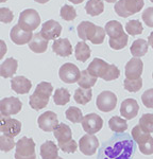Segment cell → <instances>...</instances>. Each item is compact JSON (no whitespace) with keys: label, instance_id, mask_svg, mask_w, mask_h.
<instances>
[{"label":"cell","instance_id":"obj_1","mask_svg":"<svg viewBox=\"0 0 153 159\" xmlns=\"http://www.w3.org/2000/svg\"><path fill=\"white\" fill-rule=\"evenodd\" d=\"M135 141L128 134L114 135L99 151L98 159H131Z\"/></svg>","mask_w":153,"mask_h":159},{"label":"cell","instance_id":"obj_2","mask_svg":"<svg viewBox=\"0 0 153 159\" xmlns=\"http://www.w3.org/2000/svg\"><path fill=\"white\" fill-rule=\"evenodd\" d=\"M79 37L82 40H89L94 45H100L105 38V30L90 21H82L76 28Z\"/></svg>","mask_w":153,"mask_h":159},{"label":"cell","instance_id":"obj_3","mask_svg":"<svg viewBox=\"0 0 153 159\" xmlns=\"http://www.w3.org/2000/svg\"><path fill=\"white\" fill-rule=\"evenodd\" d=\"M52 91L53 86L48 82H42L38 84L29 99V104L31 108L34 110H40L45 108L48 105Z\"/></svg>","mask_w":153,"mask_h":159},{"label":"cell","instance_id":"obj_4","mask_svg":"<svg viewBox=\"0 0 153 159\" xmlns=\"http://www.w3.org/2000/svg\"><path fill=\"white\" fill-rule=\"evenodd\" d=\"M132 138L138 145L140 153L144 155H152L153 154V138L150 133L146 132L140 127V125H136L132 129Z\"/></svg>","mask_w":153,"mask_h":159},{"label":"cell","instance_id":"obj_5","mask_svg":"<svg viewBox=\"0 0 153 159\" xmlns=\"http://www.w3.org/2000/svg\"><path fill=\"white\" fill-rule=\"evenodd\" d=\"M144 6V0H119L115 3L114 9L117 15L127 18L140 12Z\"/></svg>","mask_w":153,"mask_h":159},{"label":"cell","instance_id":"obj_6","mask_svg":"<svg viewBox=\"0 0 153 159\" xmlns=\"http://www.w3.org/2000/svg\"><path fill=\"white\" fill-rule=\"evenodd\" d=\"M15 159H36L34 140L28 137H22L16 143Z\"/></svg>","mask_w":153,"mask_h":159},{"label":"cell","instance_id":"obj_7","mask_svg":"<svg viewBox=\"0 0 153 159\" xmlns=\"http://www.w3.org/2000/svg\"><path fill=\"white\" fill-rule=\"evenodd\" d=\"M21 29L26 31L32 32L35 29H37L38 25H40V17L38 13L33 9H27L22 11L19 15L18 24Z\"/></svg>","mask_w":153,"mask_h":159},{"label":"cell","instance_id":"obj_8","mask_svg":"<svg viewBox=\"0 0 153 159\" xmlns=\"http://www.w3.org/2000/svg\"><path fill=\"white\" fill-rule=\"evenodd\" d=\"M97 107L103 112H109L115 109L117 105V97L112 91H102L97 97Z\"/></svg>","mask_w":153,"mask_h":159},{"label":"cell","instance_id":"obj_9","mask_svg":"<svg viewBox=\"0 0 153 159\" xmlns=\"http://www.w3.org/2000/svg\"><path fill=\"white\" fill-rule=\"evenodd\" d=\"M22 104L16 97H7L0 101V112L1 116L10 117L11 115H16L21 110Z\"/></svg>","mask_w":153,"mask_h":159},{"label":"cell","instance_id":"obj_10","mask_svg":"<svg viewBox=\"0 0 153 159\" xmlns=\"http://www.w3.org/2000/svg\"><path fill=\"white\" fill-rule=\"evenodd\" d=\"M58 76H60V79L62 80L64 83L73 84L79 81V79L81 76V71L73 64L66 63L60 68Z\"/></svg>","mask_w":153,"mask_h":159},{"label":"cell","instance_id":"obj_11","mask_svg":"<svg viewBox=\"0 0 153 159\" xmlns=\"http://www.w3.org/2000/svg\"><path fill=\"white\" fill-rule=\"evenodd\" d=\"M81 124H82L83 129L87 134L95 135L101 130L103 126V120L97 114H88L83 118Z\"/></svg>","mask_w":153,"mask_h":159},{"label":"cell","instance_id":"obj_12","mask_svg":"<svg viewBox=\"0 0 153 159\" xmlns=\"http://www.w3.org/2000/svg\"><path fill=\"white\" fill-rule=\"evenodd\" d=\"M0 130H1L2 134L15 137L21 130V123L16 119L1 116V118H0Z\"/></svg>","mask_w":153,"mask_h":159},{"label":"cell","instance_id":"obj_13","mask_svg":"<svg viewBox=\"0 0 153 159\" xmlns=\"http://www.w3.org/2000/svg\"><path fill=\"white\" fill-rule=\"evenodd\" d=\"M98 148L99 141L95 135H84L79 141V148H80L81 153L84 154L85 156L94 155Z\"/></svg>","mask_w":153,"mask_h":159},{"label":"cell","instance_id":"obj_14","mask_svg":"<svg viewBox=\"0 0 153 159\" xmlns=\"http://www.w3.org/2000/svg\"><path fill=\"white\" fill-rule=\"evenodd\" d=\"M37 123L39 129H43L44 132H52L60 124L57 114H54L53 111H50V110L40 115L37 119Z\"/></svg>","mask_w":153,"mask_h":159},{"label":"cell","instance_id":"obj_15","mask_svg":"<svg viewBox=\"0 0 153 159\" xmlns=\"http://www.w3.org/2000/svg\"><path fill=\"white\" fill-rule=\"evenodd\" d=\"M109 68H111V65L105 61L101 60V58H94V61L88 65L87 71L91 75L104 80L108 75Z\"/></svg>","mask_w":153,"mask_h":159},{"label":"cell","instance_id":"obj_16","mask_svg":"<svg viewBox=\"0 0 153 159\" xmlns=\"http://www.w3.org/2000/svg\"><path fill=\"white\" fill-rule=\"evenodd\" d=\"M61 33H62V25L52 19L44 22L40 30V34L48 40L57 39L58 37H60Z\"/></svg>","mask_w":153,"mask_h":159},{"label":"cell","instance_id":"obj_17","mask_svg":"<svg viewBox=\"0 0 153 159\" xmlns=\"http://www.w3.org/2000/svg\"><path fill=\"white\" fill-rule=\"evenodd\" d=\"M144 69V63L139 57L131 58L126 65V78L129 80H136L139 79L142 74Z\"/></svg>","mask_w":153,"mask_h":159},{"label":"cell","instance_id":"obj_18","mask_svg":"<svg viewBox=\"0 0 153 159\" xmlns=\"http://www.w3.org/2000/svg\"><path fill=\"white\" fill-rule=\"evenodd\" d=\"M10 37H11V40L14 43H16V45H18V46H21V45H25V43L31 42L32 37H33V33L21 29L18 25H15L11 30Z\"/></svg>","mask_w":153,"mask_h":159},{"label":"cell","instance_id":"obj_19","mask_svg":"<svg viewBox=\"0 0 153 159\" xmlns=\"http://www.w3.org/2000/svg\"><path fill=\"white\" fill-rule=\"evenodd\" d=\"M139 110V105L136 100L127 99L120 105V115L128 120H131L137 116Z\"/></svg>","mask_w":153,"mask_h":159},{"label":"cell","instance_id":"obj_20","mask_svg":"<svg viewBox=\"0 0 153 159\" xmlns=\"http://www.w3.org/2000/svg\"><path fill=\"white\" fill-rule=\"evenodd\" d=\"M11 87L12 90L15 91L18 94H26L28 93L32 88V83L30 80L22 75L15 76L11 80Z\"/></svg>","mask_w":153,"mask_h":159},{"label":"cell","instance_id":"obj_21","mask_svg":"<svg viewBox=\"0 0 153 159\" xmlns=\"http://www.w3.org/2000/svg\"><path fill=\"white\" fill-rule=\"evenodd\" d=\"M52 50L58 56H69L72 53V46L68 38H58L52 45Z\"/></svg>","mask_w":153,"mask_h":159},{"label":"cell","instance_id":"obj_22","mask_svg":"<svg viewBox=\"0 0 153 159\" xmlns=\"http://www.w3.org/2000/svg\"><path fill=\"white\" fill-rule=\"evenodd\" d=\"M48 42L49 40L46 39L40 33H36L33 35L31 42L29 43V48L34 53H44L48 48Z\"/></svg>","mask_w":153,"mask_h":159},{"label":"cell","instance_id":"obj_23","mask_svg":"<svg viewBox=\"0 0 153 159\" xmlns=\"http://www.w3.org/2000/svg\"><path fill=\"white\" fill-rule=\"evenodd\" d=\"M17 68H18V61L13 57L7 58L0 66V75L4 79L12 78L16 73Z\"/></svg>","mask_w":153,"mask_h":159},{"label":"cell","instance_id":"obj_24","mask_svg":"<svg viewBox=\"0 0 153 159\" xmlns=\"http://www.w3.org/2000/svg\"><path fill=\"white\" fill-rule=\"evenodd\" d=\"M53 134L58 141V145L64 144L72 139V133H71L70 127L65 123H60L57 129L53 130Z\"/></svg>","mask_w":153,"mask_h":159},{"label":"cell","instance_id":"obj_25","mask_svg":"<svg viewBox=\"0 0 153 159\" xmlns=\"http://www.w3.org/2000/svg\"><path fill=\"white\" fill-rule=\"evenodd\" d=\"M42 159H57L58 157V148L53 141H46L40 147Z\"/></svg>","mask_w":153,"mask_h":159},{"label":"cell","instance_id":"obj_26","mask_svg":"<svg viewBox=\"0 0 153 159\" xmlns=\"http://www.w3.org/2000/svg\"><path fill=\"white\" fill-rule=\"evenodd\" d=\"M104 30H105L106 34L109 35V38H117L126 34L122 25L119 21H116V20H111V21L106 22Z\"/></svg>","mask_w":153,"mask_h":159},{"label":"cell","instance_id":"obj_27","mask_svg":"<svg viewBox=\"0 0 153 159\" xmlns=\"http://www.w3.org/2000/svg\"><path fill=\"white\" fill-rule=\"evenodd\" d=\"M148 47H149V43L146 42L145 39H136L134 40L133 43L131 46V54L134 56V57H141L145 54H147L148 52Z\"/></svg>","mask_w":153,"mask_h":159},{"label":"cell","instance_id":"obj_28","mask_svg":"<svg viewBox=\"0 0 153 159\" xmlns=\"http://www.w3.org/2000/svg\"><path fill=\"white\" fill-rule=\"evenodd\" d=\"M75 56L76 61L85 63L86 61L90 57V49L85 42H80L76 43V49H75Z\"/></svg>","mask_w":153,"mask_h":159},{"label":"cell","instance_id":"obj_29","mask_svg":"<svg viewBox=\"0 0 153 159\" xmlns=\"http://www.w3.org/2000/svg\"><path fill=\"white\" fill-rule=\"evenodd\" d=\"M85 11L90 16H98L104 11V3L102 0H88L85 4Z\"/></svg>","mask_w":153,"mask_h":159},{"label":"cell","instance_id":"obj_30","mask_svg":"<svg viewBox=\"0 0 153 159\" xmlns=\"http://www.w3.org/2000/svg\"><path fill=\"white\" fill-rule=\"evenodd\" d=\"M109 126L113 132L118 133V134H122V133H124L128 129V122L124 119H121L120 117L114 116L109 119Z\"/></svg>","mask_w":153,"mask_h":159},{"label":"cell","instance_id":"obj_31","mask_svg":"<svg viewBox=\"0 0 153 159\" xmlns=\"http://www.w3.org/2000/svg\"><path fill=\"white\" fill-rule=\"evenodd\" d=\"M91 88H78L75 91L73 99L78 104L85 105L91 100Z\"/></svg>","mask_w":153,"mask_h":159},{"label":"cell","instance_id":"obj_32","mask_svg":"<svg viewBox=\"0 0 153 159\" xmlns=\"http://www.w3.org/2000/svg\"><path fill=\"white\" fill-rule=\"evenodd\" d=\"M96 83H97V78L91 75L87 71V69L81 71V76L78 81L79 86L82 87V88H91Z\"/></svg>","mask_w":153,"mask_h":159},{"label":"cell","instance_id":"obj_33","mask_svg":"<svg viewBox=\"0 0 153 159\" xmlns=\"http://www.w3.org/2000/svg\"><path fill=\"white\" fill-rule=\"evenodd\" d=\"M53 101L57 105L64 106L70 101V93L66 88H58L53 94Z\"/></svg>","mask_w":153,"mask_h":159},{"label":"cell","instance_id":"obj_34","mask_svg":"<svg viewBox=\"0 0 153 159\" xmlns=\"http://www.w3.org/2000/svg\"><path fill=\"white\" fill-rule=\"evenodd\" d=\"M126 31L129 35H132V36H135V35H139L142 33L144 31V28H142V25L139 20L137 19H133L130 20V21L127 22L126 25Z\"/></svg>","mask_w":153,"mask_h":159},{"label":"cell","instance_id":"obj_35","mask_svg":"<svg viewBox=\"0 0 153 159\" xmlns=\"http://www.w3.org/2000/svg\"><path fill=\"white\" fill-rule=\"evenodd\" d=\"M65 116L72 123H81L83 120V114L81 111V109H79L78 107L71 106L65 111Z\"/></svg>","mask_w":153,"mask_h":159},{"label":"cell","instance_id":"obj_36","mask_svg":"<svg viewBox=\"0 0 153 159\" xmlns=\"http://www.w3.org/2000/svg\"><path fill=\"white\" fill-rule=\"evenodd\" d=\"M15 147H16V143H15L12 136H7L4 134L0 136V150L2 152H10Z\"/></svg>","mask_w":153,"mask_h":159},{"label":"cell","instance_id":"obj_37","mask_svg":"<svg viewBox=\"0 0 153 159\" xmlns=\"http://www.w3.org/2000/svg\"><path fill=\"white\" fill-rule=\"evenodd\" d=\"M128 40H129V37H128V34H123L120 37L117 38H109V47L114 50H121L123 48H126V46L128 45Z\"/></svg>","mask_w":153,"mask_h":159},{"label":"cell","instance_id":"obj_38","mask_svg":"<svg viewBox=\"0 0 153 159\" xmlns=\"http://www.w3.org/2000/svg\"><path fill=\"white\" fill-rule=\"evenodd\" d=\"M124 89L130 92H137L141 89L142 87V79H136V80H129L126 79L123 82Z\"/></svg>","mask_w":153,"mask_h":159},{"label":"cell","instance_id":"obj_39","mask_svg":"<svg viewBox=\"0 0 153 159\" xmlns=\"http://www.w3.org/2000/svg\"><path fill=\"white\" fill-rule=\"evenodd\" d=\"M139 125L148 133H153V114H145L139 119Z\"/></svg>","mask_w":153,"mask_h":159},{"label":"cell","instance_id":"obj_40","mask_svg":"<svg viewBox=\"0 0 153 159\" xmlns=\"http://www.w3.org/2000/svg\"><path fill=\"white\" fill-rule=\"evenodd\" d=\"M60 14H61V17H62L64 20H66V21H72L76 17V12L75 7L72 6H68V4H65V6L62 7Z\"/></svg>","mask_w":153,"mask_h":159},{"label":"cell","instance_id":"obj_41","mask_svg":"<svg viewBox=\"0 0 153 159\" xmlns=\"http://www.w3.org/2000/svg\"><path fill=\"white\" fill-rule=\"evenodd\" d=\"M141 101L144 105L148 108H153V88L148 89L142 93Z\"/></svg>","mask_w":153,"mask_h":159},{"label":"cell","instance_id":"obj_42","mask_svg":"<svg viewBox=\"0 0 153 159\" xmlns=\"http://www.w3.org/2000/svg\"><path fill=\"white\" fill-rule=\"evenodd\" d=\"M141 18L147 27L153 28V7H148L142 12Z\"/></svg>","mask_w":153,"mask_h":159},{"label":"cell","instance_id":"obj_43","mask_svg":"<svg viewBox=\"0 0 153 159\" xmlns=\"http://www.w3.org/2000/svg\"><path fill=\"white\" fill-rule=\"evenodd\" d=\"M13 12L9 10L7 7H1L0 9V19L3 24H10L13 20Z\"/></svg>","mask_w":153,"mask_h":159},{"label":"cell","instance_id":"obj_44","mask_svg":"<svg viewBox=\"0 0 153 159\" xmlns=\"http://www.w3.org/2000/svg\"><path fill=\"white\" fill-rule=\"evenodd\" d=\"M58 148H60L64 153H69V154H71V153L76 152L78 145H76V142L75 140L71 139L70 141H68V142L64 143V144H60V145H58Z\"/></svg>","mask_w":153,"mask_h":159},{"label":"cell","instance_id":"obj_45","mask_svg":"<svg viewBox=\"0 0 153 159\" xmlns=\"http://www.w3.org/2000/svg\"><path fill=\"white\" fill-rule=\"evenodd\" d=\"M148 43H149V46H151L153 49V32L150 33L149 37H148Z\"/></svg>","mask_w":153,"mask_h":159},{"label":"cell","instance_id":"obj_46","mask_svg":"<svg viewBox=\"0 0 153 159\" xmlns=\"http://www.w3.org/2000/svg\"><path fill=\"white\" fill-rule=\"evenodd\" d=\"M69 1L71 2V3H75V4H80V3H82V2L84 1V0H69Z\"/></svg>","mask_w":153,"mask_h":159},{"label":"cell","instance_id":"obj_47","mask_svg":"<svg viewBox=\"0 0 153 159\" xmlns=\"http://www.w3.org/2000/svg\"><path fill=\"white\" fill-rule=\"evenodd\" d=\"M35 2H37V3H39V4H44V3H47L49 0H34Z\"/></svg>","mask_w":153,"mask_h":159},{"label":"cell","instance_id":"obj_48","mask_svg":"<svg viewBox=\"0 0 153 159\" xmlns=\"http://www.w3.org/2000/svg\"><path fill=\"white\" fill-rule=\"evenodd\" d=\"M105 1L109 3H115V2H117V0H105Z\"/></svg>","mask_w":153,"mask_h":159},{"label":"cell","instance_id":"obj_49","mask_svg":"<svg viewBox=\"0 0 153 159\" xmlns=\"http://www.w3.org/2000/svg\"><path fill=\"white\" fill-rule=\"evenodd\" d=\"M7 0H0V2H6Z\"/></svg>","mask_w":153,"mask_h":159},{"label":"cell","instance_id":"obj_50","mask_svg":"<svg viewBox=\"0 0 153 159\" xmlns=\"http://www.w3.org/2000/svg\"><path fill=\"white\" fill-rule=\"evenodd\" d=\"M57 159H63V158H61V157H58Z\"/></svg>","mask_w":153,"mask_h":159},{"label":"cell","instance_id":"obj_51","mask_svg":"<svg viewBox=\"0 0 153 159\" xmlns=\"http://www.w3.org/2000/svg\"><path fill=\"white\" fill-rule=\"evenodd\" d=\"M150 1H151V2H152V3H153V0H150Z\"/></svg>","mask_w":153,"mask_h":159},{"label":"cell","instance_id":"obj_52","mask_svg":"<svg viewBox=\"0 0 153 159\" xmlns=\"http://www.w3.org/2000/svg\"><path fill=\"white\" fill-rule=\"evenodd\" d=\"M152 79H153V73H152Z\"/></svg>","mask_w":153,"mask_h":159}]
</instances>
